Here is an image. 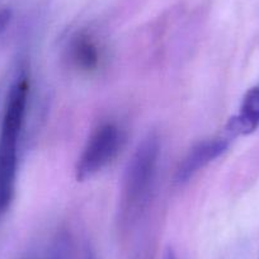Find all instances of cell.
Segmentation results:
<instances>
[{"label":"cell","instance_id":"8","mask_svg":"<svg viewBox=\"0 0 259 259\" xmlns=\"http://www.w3.org/2000/svg\"><path fill=\"white\" fill-rule=\"evenodd\" d=\"M164 259H177V256H176V254H174V251L171 250V249H168V250L165 251Z\"/></svg>","mask_w":259,"mask_h":259},{"label":"cell","instance_id":"4","mask_svg":"<svg viewBox=\"0 0 259 259\" xmlns=\"http://www.w3.org/2000/svg\"><path fill=\"white\" fill-rule=\"evenodd\" d=\"M229 148L228 139H211L194 145L187 153L176 171L177 183H187L191 181L201 169L223 155Z\"/></svg>","mask_w":259,"mask_h":259},{"label":"cell","instance_id":"3","mask_svg":"<svg viewBox=\"0 0 259 259\" xmlns=\"http://www.w3.org/2000/svg\"><path fill=\"white\" fill-rule=\"evenodd\" d=\"M121 128L113 123H104L93 133L87 143L78 164L76 179L87 181L106 168L119 153L123 144Z\"/></svg>","mask_w":259,"mask_h":259},{"label":"cell","instance_id":"2","mask_svg":"<svg viewBox=\"0 0 259 259\" xmlns=\"http://www.w3.org/2000/svg\"><path fill=\"white\" fill-rule=\"evenodd\" d=\"M160 155V143L155 134H149L136 148L127 164L121 194L122 215H138L149 198Z\"/></svg>","mask_w":259,"mask_h":259},{"label":"cell","instance_id":"1","mask_svg":"<svg viewBox=\"0 0 259 259\" xmlns=\"http://www.w3.org/2000/svg\"><path fill=\"white\" fill-rule=\"evenodd\" d=\"M28 101V81L24 76L12 85L0 127V218L14 197L18 166V143Z\"/></svg>","mask_w":259,"mask_h":259},{"label":"cell","instance_id":"5","mask_svg":"<svg viewBox=\"0 0 259 259\" xmlns=\"http://www.w3.org/2000/svg\"><path fill=\"white\" fill-rule=\"evenodd\" d=\"M259 127V87L250 88L244 96L240 111L231 117L228 123V133L231 136L250 135Z\"/></svg>","mask_w":259,"mask_h":259},{"label":"cell","instance_id":"7","mask_svg":"<svg viewBox=\"0 0 259 259\" xmlns=\"http://www.w3.org/2000/svg\"><path fill=\"white\" fill-rule=\"evenodd\" d=\"M11 21V12L9 11H0V33L6 29Z\"/></svg>","mask_w":259,"mask_h":259},{"label":"cell","instance_id":"6","mask_svg":"<svg viewBox=\"0 0 259 259\" xmlns=\"http://www.w3.org/2000/svg\"><path fill=\"white\" fill-rule=\"evenodd\" d=\"M71 59L76 66L84 70H92L98 64V50L91 37L79 36L71 45Z\"/></svg>","mask_w":259,"mask_h":259}]
</instances>
